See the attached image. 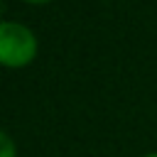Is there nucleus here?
<instances>
[{"instance_id": "nucleus-3", "label": "nucleus", "mask_w": 157, "mask_h": 157, "mask_svg": "<svg viewBox=\"0 0 157 157\" xmlns=\"http://www.w3.org/2000/svg\"><path fill=\"white\" fill-rule=\"evenodd\" d=\"M25 2H49V0H25Z\"/></svg>"}, {"instance_id": "nucleus-4", "label": "nucleus", "mask_w": 157, "mask_h": 157, "mask_svg": "<svg viewBox=\"0 0 157 157\" xmlns=\"http://www.w3.org/2000/svg\"><path fill=\"white\" fill-rule=\"evenodd\" d=\"M145 157H157V152H150V155H145Z\"/></svg>"}, {"instance_id": "nucleus-1", "label": "nucleus", "mask_w": 157, "mask_h": 157, "mask_svg": "<svg viewBox=\"0 0 157 157\" xmlns=\"http://www.w3.org/2000/svg\"><path fill=\"white\" fill-rule=\"evenodd\" d=\"M37 54V37L29 27L5 20L0 25V61L5 66H25Z\"/></svg>"}, {"instance_id": "nucleus-2", "label": "nucleus", "mask_w": 157, "mask_h": 157, "mask_svg": "<svg viewBox=\"0 0 157 157\" xmlns=\"http://www.w3.org/2000/svg\"><path fill=\"white\" fill-rule=\"evenodd\" d=\"M0 157H15V145H12V137L7 132L0 135Z\"/></svg>"}]
</instances>
